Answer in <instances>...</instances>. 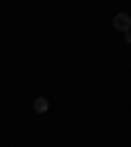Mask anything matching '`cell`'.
I'll list each match as a JSON object with an SVG mask.
<instances>
[{
  "mask_svg": "<svg viewBox=\"0 0 131 147\" xmlns=\"http://www.w3.org/2000/svg\"><path fill=\"white\" fill-rule=\"evenodd\" d=\"M113 26L121 29V32H128V29H131V16H128V13H118V16L113 18Z\"/></svg>",
  "mask_w": 131,
  "mask_h": 147,
  "instance_id": "6da1fadb",
  "label": "cell"
},
{
  "mask_svg": "<svg viewBox=\"0 0 131 147\" xmlns=\"http://www.w3.org/2000/svg\"><path fill=\"white\" fill-rule=\"evenodd\" d=\"M34 110H37V113H45V110H47V100L45 97H37L34 100Z\"/></svg>",
  "mask_w": 131,
  "mask_h": 147,
  "instance_id": "7a4b0ae2",
  "label": "cell"
},
{
  "mask_svg": "<svg viewBox=\"0 0 131 147\" xmlns=\"http://www.w3.org/2000/svg\"><path fill=\"white\" fill-rule=\"evenodd\" d=\"M126 42H131V29H128V32H126Z\"/></svg>",
  "mask_w": 131,
  "mask_h": 147,
  "instance_id": "3957f363",
  "label": "cell"
}]
</instances>
